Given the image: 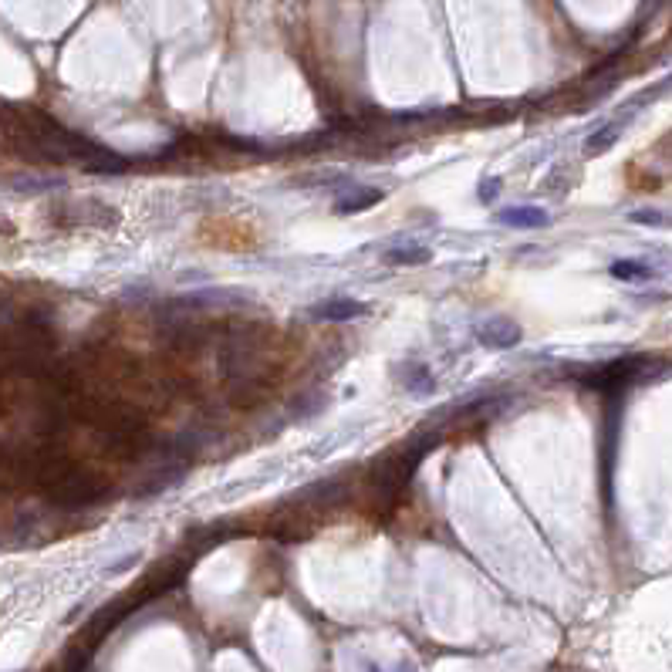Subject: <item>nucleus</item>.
I'll return each instance as SVG.
<instances>
[{"instance_id":"obj_1","label":"nucleus","mask_w":672,"mask_h":672,"mask_svg":"<svg viewBox=\"0 0 672 672\" xmlns=\"http://www.w3.org/2000/svg\"><path fill=\"white\" fill-rule=\"evenodd\" d=\"M365 315H368V308L355 298H328V301H321V304L311 308V318L328 321V325H342V321L365 318Z\"/></svg>"},{"instance_id":"obj_2","label":"nucleus","mask_w":672,"mask_h":672,"mask_svg":"<svg viewBox=\"0 0 672 672\" xmlns=\"http://www.w3.org/2000/svg\"><path fill=\"white\" fill-rule=\"evenodd\" d=\"M476 338H480L486 348H500V352H504V348H514V345L520 342V328L507 318H494V321H486V325H480Z\"/></svg>"},{"instance_id":"obj_3","label":"nucleus","mask_w":672,"mask_h":672,"mask_svg":"<svg viewBox=\"0 0 672 672\" xmlns=\"http://www.w3.org/2000/svg\"><path fill=\"white\" fill-rule=\"evenodd\" d=\"M496 223L514 227V230H538V227H548L551 217H548V209L540 207H507L496 213Z\"/></svg>"},{"instance_id":"obj_4","label":"nucleus","mask_w":672,"mask_h":672,"mask_svg":"<svg viewBox=\"0 0 672 672\" xmlns=\"http://www.w3.org/2000/svg\"><path fill=\"white\" fill-rule=\"evenodd\" d=\"M625 125H628V122L622 119V115H615L612 122H605V125H602L598 133H592V139L584 143V155H602V153H608V149L618 143V135L625 133Z\"/></svg>"},{"instance_id":"obj_5","label":"nucleus","mask_w":672,"mask_h":672,"mask_svg":"<svg viewBox=\"0 0 672 672\" xmlns=\"http://www.w3.org/2000/svg\"><path fill=\"white\" fill-rule=\"evenodd\" d=\"M358 193H362V189H352V197H348V199H338V203H335V207H338V213H358V209H368V207H375V203L382 199V193H379V189H365V197H358Z\"/></svg>"},{"instance_id":"obj_6","label":"nucleus","mask_w":672,"mask_h":672,"mask_svg":"<svg viewBox=\"0 0 672 672\" xmlns=\"http://www.w3.org/2000/svg\"><path fill=\"white\" fill-rule=\"evenodd\" d=\"M612 277L635 284V281H649L652 271L645 264H639V261H618V264H612Z\"/></svg>"},{"instance_id":"obj_7","label":"nucleus","mask_w":672,"mask_h":672,"mask_svg":"<svg viewBox=\"0 0 672 672\" xmlns=\"http://www.w3.org/2000/svg\"><path fill=\"white\" fill-rule=\"evenodd\" d=\"M430 257L432 254L426 251V247H402V251H389L386 261H389V264H406V267H412V264H426Z\"/></svg>"},{"instance_id":"obj_8","label":"nucleus","mask_w":672,"mask_h":672,"mask_svg":"<svg viewBox=\"0 0 672 672\" xmlns=\"http://www.w3.org/2000/svg\"><path fill=\"white\" fill-rule=\"evenodd\" d=\"M406 389L412 392V396H426V392L432 389L430 368H422V365H412V379L406 382Z\"/></svg>"},{"instance_id":"obj_9","label":"nucleus","mask_w":672,"mask_h":672,"mask_svg":"<svg viewBox=\"0 0 672 672\" xmlns=\"http://www.w3.org/2000/svg\"><path fill=\"white\" fill-rule=\"evenodd\" d=\"M632 220L635 223H649V227H666V217H662V213H652V209H635V213H632Z\"/></svg>"},{"instance_id":"obj_10","label":"nucleus","mask_w":672,"mask_h":672,"mask_svg":"<svg viewBox=\"0 0 672 672\" xmlns=\"http://www.w3.org/2000/svg\"><path fill=\"white\" fill-rule=\"evenodd\" d=\"M496 197H500V179H484L480 183V203H490Z\"/></svg>"},{"instance_id":"obj_11","label":"nucleus","mask_w":672,"mask_h":672,"mask_svg":"<svg viewBox=\"0 0 672 672\" xmlns=\"http://www.w3.org/2000/svg\"><path fill=\"white\" fill-rule=\"evenodd\" d=\"M11 233H14V227L4 220V217H0V237H11Z\"/></svg>"}]
</instances>
